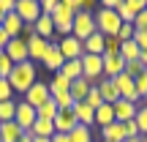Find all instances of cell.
<instances>
[{"mask_svg":"<svg viewBox=\"0 0 147 142\" xmlns=\"http://www.w3.org/2000/svg\"><path fill=\"white\" fill-rule=\"evenodd\" d=\"M8 82H11V90H14V93L25 96L27 90L36 85V63H30V60L16 63L14 71H11V77H8Z\"/></svg>","mask_w":147,"mask_h":142,"instance_id":"6da1fadb","label":"cell"},{"mask_svg":"<svg viewBox=\"0 0 147 142\" xmlns=\"http://www.w3.org/2000/svg\"><path fill=\"white\" fill-rule=\"evenodd\" d=\"M93 14H95V30H98L101 36H117V30H120V25H123L117 11L98 8V11H93Z\"/></svg>","mask_w":147,"mask_h":142,"instance_id":"7a4b0ae2","label":"cell"},{"mask_svg":"<svg viewBox=\"0 0 147 142\" xmlns=\"http://www.w3.org/2000/svg\"><path fill=\"white\" fill-rule=\"evenodd\" d=\"M93 33H95V14L90 8L79 11V14L74 16V30H71V36L79 38V41H84V38H90Z\"/></svg>","mask_w":147,"mask_h":142,"instance_id":"3957f363","label":"cell"},{"mask_svg":"<svg viewBox=\"0 0 147 142\" xmlns=\"http://www.w3.org/2000/svg\"><path fill=\"white\" fill-rule=\"evenodd\" d=\"M82 77L90 82H98L104 79V58L101 55H82Z\"/></svg>","mask_w":147,"mask_h":142,"instance_id":"277c9868","label":"cell"},{"mask_svg":"<svg viewBox=\"0 0 147 142\" xmlns=\"http://www.w3.org/2000/svg\"><path fill=\"white\" fill-rule=\"evenodd\" d=\"M14 14L19 16L25 25H36V19L41 16V0H16Z\"/></svg>","mask_w":147,"mask_h":142,"instance_id":"5b68a950","label":"cell"},{"mask_svg":"<svg viewBox=\"0 0 147 142\" xmlns=\"http://www.w3.org/2000/svg\"><path fill=\"white\" fill-rule=\"evenodd\" d=\"M49 99H52V93H49V85L41 82V79H36V85H33V88L25 93V99H22V101H25V104H30L33 109H38V107L47 104Z\"/></svg>","mask_w":147,"mask_h":142,"instance_id":"8992f818","label":"cell"},{"mask_svg":"<svg viewBox=\"0 0 147 142\" xmlns=\"http://www.w3.org/2000/svg\"><path fill=\"white\" fill-rule=\"evenodd\" d=\"M38 120L36 109H33L30 104H25V101H16V115H14V123L22 128V131H30V126Z\"/></svg>","mask_w":147,"mask_h":142,"instance_id":"52a82bcc","label":"cell"},{"mask_svg":"<svg viewBox=\"0 0 147 142\" xmlns=\"http://www.w3.org/2000/svg\"><path fill=\"white\" fill-rule=\"evenodd\" d=\"M57 49H60V55H63L65 60H79L84 55L82 41L74 38V36H63V41H57Z\"/></svg>","mask_w":147,"mask_h":142,"instance_id":"ba28073f","label":"cell"},{"mask_svg":"<svg viewBox=\"0 0 147 142\" xmlns=\"http://www.w3.org/2000/svg\"><path fill=\"white\" fill-rule=\"evenodd\" d=\"M52 25H55V33H60V36H71V30H74V14L60 5V8L52 14Z\"/></svg>","mask_w":147,"mask_h":142,"instance_id":"9c48e42d","label":"cell"},{"mask_svg":"<svg viewBox=\"0 0 147 142\" xmlns=\"http://www.w3.org/2000/svg\"><path fill=\"white\" fill-rule=\"evenodd\" d=\"M112 107H115V120H117V123H128V120H134V118H136V109H139L142 104H134V101L117 99Z\"/></svg>","mask_w":147,"mask_h":142,"instance_id":"30bf717a","label":"cell"},{"mask_svg":"<svg viewBox=\"0 0 147 142\" xmlns=\"http://www.w3.org/2000/svg\"><path fill=\"white\" fill-rule=\"evenodd\" d=\"M3 52L11 58V63H14V66H16V63H25V60H30V58H27V41H25V38H11L8 47H5Z\"/></svg>","mask_w":147,"mask_h":142,"instance_id":"8fae6325","label":"cell"},{"mask_svg":"<svg viewBox=\"0 0 147 142\" xmlns=\"http://www.w3.org/2000/svg\"><path fill=\"white\" fill-rule=\"evenodd\" d=\"M104 58V79H115L125 71V60L120 55H101Z\"/></svg>","mask_w":147,"mask_h":142,"instance_id":"7c38bea8","label":"cell"},{"mask_svg":"<svg viewBox=\"0 0 147 142\" xmlns=\"http://www.w3.org/2000/svg\"><path fill=\"white\" fill-rule=\"evenodd\" d=\"M47 49H49L47 38H38V36L27 38V58H30V63H41L44 55H47Z\"/></svg>","mask_w":147,"mask_h":142,"instance_id":"4fadbf2b","label":"cell"},{"mask_svg":"<svg viewBox=\"0 0 147 142\" xmlns=\"http://www.w3.org/2000/svg\"><path fill=\"white\" fill-rule=\"evenodd\" d=\"M44 69H49L52 74H57L60 69H63V63H65V58L60 55V49H57V44L55 41H49V49H47V55H44Z\"/></svg>","mask_w":147,"mask_h":142,"instance_id":"5bb4252c","label":"cell"},{"mask_svg":"<svg viewBox=\"0 0 147 142\" xmlns=\"http://www.w3.org/2000/svg\"><path fill=\"white\" fill-rule=\"evenodd\" d=\"M71 109H74V115H76V123H79V126L95 128V109H93V107H87L84 101H76Z\"/></svg>","mask_w":147,"mask_h":142,"instance_id":"9a60e30c","label":"cell"},{"mask_svg":"<svg viewBox=\"0 0 147 142\" xmlns=\"http://www.w3.org/2000/svg\"><path fill=\"white\" fill-rule=\"evenodd\" d=\"M76 126V115L74 109H60L55 118V134H71V128Z\"/></svg>","mask_w":147,"mask_h":142,"instance_id":"2e32d148","label":"cell"},{"mask_svg":"<svg viewBox=\"0 0 147 142\" xmlns=\"http://www.w3.org/2000/svg\"><path fill=\"white\" fill-rule=\"evenodd\" d=\"M101 142H125V128L123 123H109V126L101 128Z\"/></svg>","mask_w":147,"mask_h":142,"instance_id":"e0dca14e","label":"cell"},{"mask_svg":"<svg viewBox=\"0 0 147 142\" xmlns=\"http://www.w3.org/2000/svg\"><path fill=\"white\" fill-rule=\"evenodd\" d=\"M90 90H93V82H90V79H84V77H79V79H74L71 82V99H74V104H76V101H84L87 99V93Z\"/></svg>","mask_w":147,"mask_h":142,"instance_id":"ac0fdd59","label":"cell"},{"mask_svg":"<svg viewBox=\"0 0 147 142\" xmlns=\"http://www.w3.org/2000/svg\"><path fill=\"white\" fill-rule=\"evenodd\" d=\"M27 134H33V139H36V137L52 139L55 137V120H41V118H38V120L30 126V131H27Z\"/></svg>","mask_w":147,"mask_h":142,"instance_id":"d6986e66","label":"cell"},{"mask_svg":"<svg viewBox=\"0 0 147 142\" xmlns=\"http://www.w3.org/2000/svg\"><path fill=\"white\" fill-rule=\"evenodd\" d=\"M95 88H98V93H101V99H104V104H115V101L120 99L112 79H98V82H95Z\"/></svg>","mask_w":147,"mask_h":142,"instance_id":"ffe728a7","label":"cell"},{"mask_svg":"<svg viewBox=\"0 0 147 142\" xmlns=\"http://www.w3.org/2000/svg\"><path fill=\"white\" fill-rule=\"evenodd\" d=\"M0 27L5 30V36H8V38H19V36H22V27H25V22H22L16 14H8V16L3 19V25H0Z\"/></svg>","mask_w":147,"mask_h":142,"instance_id":"44dd1931","label":"cell"},{"mask_svg":"<svg viewBox=\"0 0 147 142\" xmlns=\"http://www.w3.org/2000/svg\"><path fill=\"white\" fill-rule=\"evenodd\" d=\"M22 128L16 126L14 120H8V123H0V142H19L22 139Z\"/></svg>","mask_w":147,"mask_h":142,"instance_id":"7402d4cb","label":"cell"},{"mask_svg":"<svg viewBox=\"0 0 147 142\" xmlns=\"http://www.w3.org/2000/svg\"><path fill=\"white\" fill-rule=\"evenodd\" d=\"M109 123H115V107L112 104H101L98 109H95V128H104V126H109Z\"/></svg>","mask_w":147,"mask_h":142,"instance_id":"603a6c76","label":"cell"},{"mask_svg":"<svg viewBox=\"0 0 147 142\" xmlns=\"http://www.w3.org/2000/svg\"><path fill=\"white\" fill-rule=\"evenodd\" d=\"M82 47H84V55H104V36L95 30L90 38L82 41Z\"/></svg>","mask_w":147,"mask_h":142,"instance_id":"cb8c5ba5","label":"cell"},{"mask_svg":"<svg viewBox=\"0 0 147 142\" xmlns=\"http://www.w3.org/2000/svg\"><path fill=\"white\" fill-rule=\"evenodd\" d=\"M33 27H36V36L38 38H47V41H52V33H55V25H52V16H38V19H36V25H33Z\"/></svg>","mask_w":147,"mask_h":142,"instance_id":"d4e9b609","label":"cell"},{"mask_svg":"<svg viewBox=\"0 0 147 142\" xmlns=\"http://www.w3.org/2000/svg\"><path fill=\"white\" fill-rule=\"evenodd\" d=\"M57 74H63L68 82L79 79V77H82V58H79V60H65V63H63V69H60Z\"/></svg>","mask_w":147,"mask_h":142,"instance_id":"484cf974","label":"cell"},{"mask_svg":"<svg viewBox=\"0 0 147 142\" xmlns=\"http://www.w3.org/2000/svg\"><path fill=\"white\" fill-rule=\"evenodd\" d=\"M95 128H87V126H79V123H76V126H74L71 128V134H68V139L71 142H95Z\"/></svg>","mask_w":147,"mask_h":142,"instance_id":"4316f807","label":"cell"},{"mask_svg":"<svg viewBox=\"0 0 147 142\" xmlns=\"http://www.w3.org/2000/svg\"><path fill=\"white\" fill-rule=\"evenodd\" d=\"M47 85H49V93H52V96H57V93H68V90H71V82L63 77V74H52V79H49Z\"/></svg>","mask_w":147,"mask_h":142,"instance_id":"83f0119b","label":"cell"},{"mask_svg":"<svg viewBox=\"0 0 147 142\" xmlns=\"http://www.w3.org/2000/svg\"><path fill=\"white\" fill-rule=\"evenodd\" d=\"M57 112H60V109H57V104H55V99H49L47 104H41V107L36 109V115L41 118V120H55Z\"/></svg>","mask_w":147,"mask_h":142,"instance_id":"f1b7e54d","label":"cell"},{"mask_svg":"<svg viewBox=\"0 0 147 142\" xmlns=\"http://www.w3.org/2000/svg\"><path fill=\"white\" fill-rule=\"evenodd\" d=\"M120 58L125 60V63L139 60V47H136V41H125V44H120Z\"/></svg>","mask_w":147,"mask_h":142,"instance_id":"f546056e","label":"cell"},{"mask_svg":"<svg viewBox=\"0 0 147 142\" xmlns=\"http://www.w3.org/2000/svg\"><path fill=\"white\" fill-rule=\"evenodd\" d=\"M14 115H16V101L14 99H11V101H3V104H0V123L14 120Z\"/></svg>","mask_w":147,"mask_h":142,"instance_id":"4dcf8cb0","label":"cell"},{"mask_svg":"<svg viewBox=\"0 0 147 142\" xmlns=\"http://www.w3.org/2000/svg\"><path fill=\"white\" fill-rule=\"evenodd\" d=\"M11 71H14V63H11V58L3 52V55H0V79H8Z\"/></svg>","mask_w":147,"mask_h":142,"instance_id":"1f68e13d","label":"cell"},{"mask_svg":"<svg viewBox=\"0 0 147 142\" xmlns=\"http://www.w3.org/2000/svg\"><path fill=\"white\" fill-rule=\"evenodd\" d=\"M134 120H136V126H139V134H147V107L144 104L136 109V118H134Z\"/></svg>","mask_w":147,"mask_h":142,"instance_id":"d6a6232c","label":"cell"},{"mask_svg":"<svg viewBox=\"0 0 147 142\" xmlns=\"http://www.w3.org/2000/svg\"><path fill=\"white\" fill-rule=\"evenodd\" d=\"M84 104H87V107H93V109H98V107L104 104V99H101V93H98V88H95V85H93V90L87 93V99H84Z\"/></svg>","mask_w":147,"mask_h":142,"instance_id":"836d02e7","label":"cell"},{"mask_svg":"<svg viewBox=\"0 0 147 142\" xmlns=\"http://www.w3.org/2000/svg\"><path fill=\"white\" fill-rule=\"evenodd\" d=\"M52 99H55V104H57V109H71L74 107L71 93H57V96H52Z\"/></svg>","mask_w":147,"mask_h":142,"instance_id":"e575fe53","label":"cell"},{"mask_svg":"<svg viewBox=\"0 0 147 142\" xmlns=\"http://www.w3.org/2000/svg\"><path fill=\"white\" fill-rule=\"evenodd\" d=\"M134 85H136V93H139V99H144L147 96V69L139 74L136 79H134Z\"/></svg>","mask_w":147,"mask_h":142,"instance_id":"d590c367","label":"cell"},{"mask_svg":"<svg viewBox=\"0 0 147 142\" xmlns=\"http://www.w3.org/2000/svg\"><path fill=\"white\" fill-rule=\"evenodd\" d=\"M134 25H120V30H117V38H120V44H125V41H134Z\"/></svg>","mask_w":147,"mask_h":142,"instance_id":"8d00e7d4","label":"cell"},{"mask_svg":"<svg viewBox=\"0 0 147 142\" xmlns=\"http://www.w3.org/2000/svg\"><path fill=\"white\" fill-rule=\"evenodd\" d=\"M11 99H14L11 82H8V79H0V104H3V101H11Z\"/></svg>","mask_w":147,"mask_h":142,"instance_id":"74e56055","label":"cell"},{"mask_svg":"<svg viewBox=\"0 0 147 142\" xmlns=\"http://www.w3.org/2000/svg\"><path fill=\"white\" fill-rule=\"evenodd\" d=\"M57 8H60V0H41V14L44 16H52Z\"/></svg>","mask_w":147,"mask_h":142,"instance_id":"f35d334b","label":"cell"},{"mask_svg":"<svg viewBox=\"0 0 147 142\" xmlns=\"http://www.w3.org/2000/svg\"><path fill=\"white\" fill-rule=\"evenodd\" d=\"M14 5H16V0H0V11H3L5 16L14 14Z\"/></svg>","mask_w":147,"mask_h":142,"instance_id":"ab89813d","label":"cell"},{"mask_svg":"<svg viewBox=\"0 0 147 142\" xmlns=\"http://www.w3.org/2000/svg\"><path fill=\"white\" fill-rule=\"evenodd\" d=\"M8 41H11V38L5 36V30L0 27V49H5V47H8Z\"/></svg>","mask_w":147,"mask_h":142,"instance_id":"60d3db41","label":"cell"},{"mask_svg":"<svg viewBox=\"0 0 147 142\" xmlns=\"http://www.w3.org/2000/svg\"><path fill=\"white\" fill-rule=\"evenodd\" d=\"M52 142H71V139H68V134H55Z\"/></svg>","mask_w":147,"mask_h":142,"instance_id":"b9f144b4","label":"cell"},{"mask_svg":"<svg viewBox=\"0 0 147 142\" xmlns=\"http://www.w3.org/2000/svg\"><path fill=\"white\" fill-rule=\"evenodd\" d=\"M19 142H33V134H27V131H25V134H22V139H19Z\"/></svg>","mask_w":147,"mask_h":142,"instance_id":"7bdbcfd3","label":"cell"},{"mask_svg":"<svg viewBox=\"0 0 147 142\" xmlns=\"http://www.w3.org/2000/svg\"><path fill=\"white\" fill-rule=\"evenodd\" d=\"M33 142H52V139H41V137H36V139H33Z\"/></svg>","mask_w":147,"mask_h":142,"instance_id":"ee69618b","label":"cell"},{"mask_svg":"<svg viewBox=\"0 0 147 142\" xmlns=\"http://www.w3.org/2000/svg\"><path fill=\"white\" fill-rule=\"evenodd\" d=\"M125 142H142V137H136V139H125Z\"/></svg>","mask_w":147,"mask_h":142,"instance_id":"f6af8a7d","label":"cell"},{"mask_svg":"<svg viewBox=\"0 0 147 142\" xmlns=\"http://www.w3.org/2000/svg\"><path fill=\"white\" fill-rule=\"evenodd\" d=\"M3 19H5V14H3V11H0V25H3Z\"/></svg>","mask_w":147,"mask_h":142,"instance_id":"bcb514c9","label":"cell"},{"mask_svg":"<svg viewBox=\"0 0 147 142\" xmlns=\"http://www.w3.org/2000/svg\"><path fill=\"white\" fill-rule=\"evenodd\" d=\"M142 104H144V107H147V96H144V99H142Z\"/></svg>","mask_w":147,"mask_h":142,"instance_id":"7dc6e473","label":"cell"},{"mask_svg":"<svg viewBox=\"0 0 147 142\" xmlns=\"http://www.w3.org/2000/svg\"><path fill=\"white\" fill-rule=\"evenodd\" d=\"M0 55H3V49H0Z\"/></svg>","mask_w":147,"mask_h":142,"instance_id":"c3c4849f","label":"cell"}]
</instances>
